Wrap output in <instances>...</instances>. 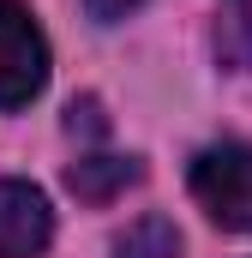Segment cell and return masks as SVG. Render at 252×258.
I'll return each instance as SVG.
<instances>
[{
    "label": "cell",
    "instance_id": "cell-2",
    "mask_svg": "<svg viewBox=\"0 0 252 258\" xmlns=\"http://www.w3.org/2000/svg\"><path fill=\"white\" fill-rule=\"evenodd\" d=\"M48 84V36L30 6L0 0V108H30Z\"/></svg>",
    "mask_w": 252,
    "mask_h": 258
},
{
    "label": "cell",
    "instance_id": "cell-4",
    "mask_svg": "<svg viewBox=\"0 0 252 258\" xmlns=\"http://www.w3.org/2000/svg\"><path fill=\"white\" fill-rule=\"evenodd\" d=\"M138 156H114V150H90V156H78L72 168H66V186L72 198H84V204H108V198H120L126 186H138Z\"/></svg>",
    "mask_w": 252,
    "mask_h": 258
},
{
    "label": "cell",
    "instance_id": "cell-3",
    "mask_svg": "<svg viewBox=\"0 0 252 258\" xmlns=\"http://www.w3.org/2000/svg\"><path fill=\"white\" fill-rule=\"evenodd\" d=\"M54 240L48 192L30 180H0V258H42Z\"/></svg>",
    "mask_w": 252,
    "mask_h": 258
},
{
    "label": "cell",
    "instance_id": "cell-8",
    "mask_svg": "<svg viewBox=\"0 0 252 258\" xmlns=\"http://www.w3.org/2000/svg\"><path fill=\"white\" fill-rule=\"evenodd\" d=\"M66 132L102 138V114H96V102H72V108H66Z\"/></svg>",
    "mask_w": 252,
    "mask_h": 258
},
{
    "label": "cell",
    "instance_id": "cell-1",
    "mask_svg": "<svg viewBox=\"0 0 252 258\" xmlns=\"http://www.w3.org/2000/svg\"><path fill=\"white\" fill-rule=\"evenodd\" d=\"M192 198L204 204V216L228 234H252V144L222 138L204 144L192 156Z\"/></svg>",
    "mask_w": 252,
    "mask_h": 258
},
{
    "label": "cell",
    "instance_id": "cell-6",
    "mask_svg": "<svg viewBox=\"0 0 252 258\" xmlns=\"http://www.w3.org/2000/svg\"><path fill=\"white\" fill-rule=\"evenodd\" d=\"M114 258H180V228L150 210V216H138L120 240H114Z\"/></svg>",
    "mask_w": 252,
    "mask_h": 258
},
{
    "label": "cell",
    "instance_id": "cell-7",
    "mask_svg": "<svg viewBox=\"0 0 252 258\" xmlns=\"http://www.w3.org/2000/svg\"><path fill=\"white\" fill-rule=\"evenodd\" d=\"M144 0H84V12L96 18V24H120V18H132Z\"/></svg>",
    "mask_w": 252,
    "mask_h": 258
},
{
    "label": "cell",
    "instance_id": "cell-5",
    "mask_svg": "<svg viewBox=\"0 0 252 258\" xmlns=\"http://www.w3.org/2000/svg\"><path fill=\"white\" fill-rule=\"evenodd\" d=\"M216 60L228 72H252V0H222L216 18Z\"/></svg>",
    "mask_w": 252,
    "mask_h": 258
}]
</instances>
